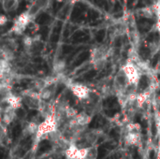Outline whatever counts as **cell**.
I'll list each match as a JSON object with an SVG mask.
<instances>
[{
	"label": "cell",
	"mask_w": 160,
	"mask_h": 159,
	"mask_svg": "<svg viewBox=\"0 0 160 159\" xmlns=\"http://www.w3.org/2000/svg\"><path fill=\"white\" fill-rule=\"evenodd\" d=\"M65 68H66V63L62 60H58L53 63V72L56 75L61 74L65 70Z\"/></svg>",
	"instance_id": "30bf717a"
},
{
	"label": "cell",
	"mask_w": 160,
	"mask_h": 159,
	"mask_svg": "<svg viewBox=\"0 0 160 159\" xmlns=\"http://www.w3.org/2000/svg\"><path fill=\"white\" fill-rule=\"evenodd\" d=\"M125 141L126 145H137L140 141V132H127Z\"/></svg>",
	"instance_id": "ba28073f"
},
{
	"label": "cell",
	"mask_w": 160,
	"mask_h": 159,
	"mask_svg": "<svg viewBox=\"0 0 160 159\" xmlns=\"http://www.w3.org/2000/svg\"><path fill=\"white\" fill-rule=\"evenodd\" d=\"M90 147L87 148H80L77 152V155H76V159H86L87 155H88V152H89Z\"/></svg>",
	"instance_id": "2e32d148"
},
{
	"label": "cell",
	"mask_w": 160,
	"mask_h": 159,
	"mask_svg": "<svg viewBox=\"0 0 160 159\" xmlns=\"http://www.w3.org/2000/svg\"><path fill=\"white\" fill-rule=\"evenodd\" d=\"M122 68L125 73L130 84H134L138 86L141 76L140 69L139 68L138 65H136L132 59H128Z\"/></svg>",
	"instance_id": "277c9868"
},
{
	"label": "cell",
	"mask_w": 160,
	"mask_h": 159,
	"mask_svg": "<svg viewBox=\"0 0 160 159\" xmlns=\"http://www.w3.org/2000/svg\"><path fill=\"white\" fill-rule=\"evenodd\" d=\"M49 159H53V158H49Z\"/></svg>",
	"instance_id": "603a6c76"
},
{
	"label": "cell",
	"mask_w": 160,
	"mask_h": 159,
	"mask_svg": "<svg viewBox=\"0 0 160 159\" xmlns=\"http://www.w3.org/2000/svg\"><path fill=\"white\" fill-rule=\"evenodd\" d=\"M7 23H8V18H7L6 15H4V14H3V15L0 16V24H1V25L3 26V25H5Z\"/></svg>",
	"instance_id": "ffe728a7"
},
{
	"label": "cell",
	"mask_w": 160,
	"mask_h": 159,
	"mask_svg": "<svg viewBox=\"0 0 160 159\" xmlns=\"http://www.w3.org/2000/svg\"><path fill=\"white\" fill-rule=\"evenodd\" d=\"M154 9H155V16H156V30L160 34V9L155 6H154Z\"/></svg>",
	"instance_id": "e0dca14e"
},
{
	"label": "cell",
	"mask_w": 160,
	"mask_h": 159,
	"mask_svg": "<svg viewBox=\"0 0 160 159\" xmlns=\"http://www.w3.org/2000/svg\"><path fill=\"white\" fill-rule=\"evenodd\" d=\"M140 11H141L142 16L145 18H153V16L155 15L154 7L153 8H143Z\"/></svg>",
	"instance_id": "9a60e30c"
},
{
	"label": "cell",
	"mask_w": 160,
	"mask_h": 159,
	"mask_svg": "<svg viewBox=\"0 0 160 159\" xmlns=\"http://www.w3.org/2000/svg\"><path fill=\"white\" fill-rule=\"evenodd\" d=\"M97 156V151L95 147H90L89 152H88V155H87L86 159H96Z\"/></svg>",
	"instance_id": "ac0fdd59"
},
{
	"label": "cell",
	"mask_w": 160,
	"mask_h": 159,
	"mask_svg": "<svg viewBox=\"0 0 160 159\" xmlns=\"http://www.w3.org/2000/svg\"><path fill=\"white\" fill-rule=\"evenodd\" d=\"M157 155H158V157L160 158V139H159V141H158V151H157Z\"/></svg>",
	"instance_id": "44dd1931"
},
{
	"label": "cell",
	"mask_w": 160,
	"mask_h": 159,
	"mask_svg": "<svg viewBox=\"0 0 160 159\" xmlns=\"http://www.w3.org/2000/svg\"><path fill=\"white\" fill-rule=\"evenodd\" d=\"M70 90L76 97H78L79 99H87L90 96V93L91 90L87 87L84 84H81V83H72L70 84Z\"/></svg>",
	"instance_id": "5b68a950"
},
{
	"label": "cell",
	"mask_w": 160,
	"mask_h": 159,
	"mask_svg": "<svg viewBox=\"0 0 160 159\" xmlns=\"http://www.w3.org/2000/svg\"><path fill=\"white\" fill-rule=\"evenodd\" d=\"M38 125L35 122H30L26 128H25V131L27 132L28 135H33V134H36L37 131H38Z\"/></svg>",
	"instance_id": "7c38bea8"
},
{
	"label": "cell",
	"mask_w": 160,
	"mask_h": 159,
	"mask_svg": "<svg viewBox=\"0 0 160 159\" xmlns=\"http://www.w3.org/2000/svg\"><path fill=\"white\" fill-rule=\"evenodd\" d=\"M56 1H57V2H62L63 0H56Z\"/></svg>",
	"instance_id": "7402d4cb"
},
{
	"label": "cell",
	"mask_w": 160,
	"mask_h": 159,
	"mask_svg": "<svg viewBox=\"0 0 160 159\" xmlns=\"http://www.w3.org/2000/svg\"><path fill=\"white\" fill-rule=\"evenodd\" d=\"M57 125H58V122L56 119L55 113L47 115L45 117V120L38 125V131L36 133V143H38L40 139L45 135L56 132Z\"/></svg>",
	"instance_id": "6da1fadb"
},
{
	"label": "cell",
	"mask_w": 160,
	"mask_h": 159,
	"mask_svg": "<svg viewBox=\"0 0 160 159\" xmlns=\"http://www.w3.org/2000/svg\"><path fill=\"white\" fill-rule=\"evenodd\" d=\"M1 3L4 11L7 13H10L17 10L20 5V0H2Z\"/></svg>",
	"instance_id": "52a82bcc"
},
{
	"label": "cell",
	"mask_w": 160,
	"mask_h": 159,
	"mask_svg": "<svg viewBox=\"0 0 160 159\" xmlns=\"http://www.w3.org/2000/svg\"><path fill=\"white\" fill-rule=\"evenodd\" d=\"M65 114H66V117L68 118V119H72L74 118L76 115L78 114V111L76 109L72 108L68 105L66 106V109H65Z\"/></svg>",
	"instance_id": "5bb4252c"
},
{
	"label": "cell",
	"mask_w": 160,
	"mask_h": 159,
	"mask_svg": "<svg viewBox=\"0 0 160 159\" xmlns=\"http://www.w3.org/2000/svg\"><path fill=\"white\" fill-rule=\"evenodd\" d=\"M79 148H77L75 145H70L67 151H66V155L68 159H76V155H77V152H78Z\"/></svg>",
	"instance_id": "8fae6325"
},
{
	"label": "cell",
	"mask_w": 160,
	"mask_h": 159,
	"mask_svg": "<svg viewBox=\"0 0 160 159\" xmlns=\"http://www.w3.org/2000/svg\"><path fill=\"white\" fill-rule=\"evenodd\" d=\"M32 21L33 18L31 17V15L27 10L19 14L17 18L13 22L12 27L10 28V32L18 36L23 35L26 29V27L30 23H32Z\"/></svg>",
	"instance_id": "3957f363"
},
{
	"label": "cell",
	"mask_w": 160,
	"mask_h": 159,
	"mask_svg": "<svg viewBox=\"0 0 160 159\" xmlns=\"http://www.w3.org/2000/svg\"><path fill=\"white\" fill-rule=\"evenodd\" d=\"M127 132H140L141 126L138 123H129L125 126Z\"/></svg>",
	"instance_id": "4fadbf2b"
},
{
	"label": "cell",
	"mask_w": 160,
	"mask_h": 159,
	"mask_svg": "<svg viewBox=\"0 0 160 159\" xmlns=\"http://www.w3.org/2000/svg\"><path fill=\"white\" fill-rule=\"evenodd\" d=\"M111 55L110 50L103 47V46H98L95 47L91 51V63L96 70H101L106 65L108 57Z\"/></svg>",
	"instance_id": "7a4b0ae2"
},
{
	"label": "cell",
	"mask_w": 160,
	"mask_h": 159,
	"mask_svg": "<svg viewBox=\"0 0 160 159\" xmlns=\"http://www.w3.org/2000/svg\"><path fill=\"white\" fill-rule=\"evenodd\" d=\"M2 100H5L14 109V110H18L22 107L23 105V97L22 96H18L13 94H10L9 96H8L5 98H2Z\"/></svg>",
	"instance_id": "8992f818"
},
{
	"label": "cell",
	"mask_w": 160,
	"mask_h": 159,
	"mask_svg": "<svg viewBox=\"0 0 160 159\" xmlns=\"http://www.w3.org/2000/svg\"><path fill=\"white\" fill-rule=\"evenodd\" d=\"M155 122H156V127L157 130L160 132V113L157 111L155 112Z\"/></svg>",
	"instance_id": "d6986e66"
},
{
	"label": "cell",
	"mask_w": 160,
	"mask_h": 159,
	"mask_svg": "<svg viewBox=\"0 0 160 159\" xmlns=\"http://www.w3.org/2000/svg\"><path fill=\"white\" fill-rule=\"evenodd\" d=\"M76 123H77V125L78 126H84V125H87L90 122H91V117L89 116L88 114L85 113V112H81V113H78L76 116L74 117Z\"/></svg>",
	"instance_id": "9c48e42d"
}]
</instances>
